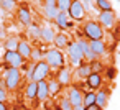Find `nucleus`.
I'll list each match as a JSON object with an SVG mask.
<instances>
[{
    "label": "nucleus",
    "instance_id": "obj_1",
    "mask_svg": "<svg viewBox=\"0 0 120 110\" xmlns=\"http://www.w3.org/2000/svg\"><path fill=\"white\" fill-rule=\"evenodd\" d=\"M82 35L86 36L87 41H95V40H104V28L100 26L99 22H86L82 25Z\"/></svg>",
    "mask_w": 120,
    "mask_h": 110
},
{
    "label": "nucleus",
    "instance_id": "obj_2",
    "mask_svg": "<svg viewBox=\"0 0 120 110\" xmlns=\"http://www.w3.org/2000/svg\"><path fill=\"white\" fill-rule=\"evenodd\" d=\"M22 81V71L17 67H8L4 72V82H5V89L7 90H15L18 89Z\"/></svg>",
    "mask_w": 120,
    "mask_h": 110
},
{
    "label": "nucleus",
    "instance_id": "obj_3",
    "mask_svg": "<svg viewBox=\"0 0 120 110\" xmlns=\"http://www.w3.org/2000/svg\"><path fill=\"white\" fill-rule=\"evenodd\" d=\"M45 61L49 67H54V69H59V67H64V62H66V58H64V53L53 48V49H48L45 53Z\"/></svg>",
    "mask_w": 120,
    "mask_h": 110
},
{
    "label": "nucleus",
    "instance_id": "obj_4",
    "mask_svg": "<svg viewBox=\"0 0 120 110\" xmlns=\"http://www.w3.org/2000/svg\"><path fill=\"white\" fill-rule=\"evenodd\" d=\"M66 51H68V56H69V61H71V64L72 66H81L86 59H84V54H82V51H81V48H79V44H77V41H69V44H68V48H66Z\"/></svg>",
    "mask_w": 120,
    "mask_h": 110
},
{
    "label": "nucleus",
    "instance_id": "obj_5",
    "mask_svg": "<svg viewBox=\"0 0 120 110\" xmlns=\"http://www.w3.org/2000/svg\"><path fill=\"white\" fill-rule=\"evenodd\" d=\"M66 13H68V17H69L71 20H74V22H82L84 17H86V8H84V5H82L81 0H72Z\"/></svg>",
    "mask_w": 120,
    "mask_h": 110
},
{
    "label": "nucleus",
    "instance_id": "obj_6",
    "mask_svg": "<svg viewBox=\"0 0 120 110\" xmlns=\"http://www.w3.org/2000/svg\"><path fill=\"white\" fill-rule=\"evenodd\" d=\"M49 72H51V67L46 64L45 59H41V61H38V62L33 64V81L35 82L46 81L48 76H49Z\"/></svg>",
    "mask_w": 120,
    "mask_h": 110
},
{
    "label": "nucleus",
    "instance_id": "obj_7",
    "mask_svg": "<svg viewBox=\"0 0 120 110\" xmlns=\"http://www.w3.org/2000/svg\"><path fill=\"white\" fill-rule=\"evenodd\" d=\"M25 61H26V59H23L17 51H5V54H4V62H5V66H8V67H17V69H20V67L25 64Z\"/></svg>",
    "mask_w": 120,
    "mask_h": 110
},
{
    "label": "nucleus",
    "instance_id": "obj_8",
    "mask_svg": "<svg viewBox=\"0 0 120 110\" xmlns=\"http://www.w3.org/2000/svg\"><path fill=\"white\" fill-rule=\"evenodd\" d=\"M17 17H18V22L23 25V26H30L33 23V18H31V12L28 8V5H20L18 10H17Z\"/></svg>",
    "mask_w": 120,
    "mask_h": 110
},
{
    "label": "nucleus",
    "instance_id": "obj_9",
    "mask_svg": "<svg viewBox=\"0 0 120 110\" xmlns=\"http://www.w3.org/2000/svg\"><path fill=\"white\" fill-rule=\"evenodd\" d=\"M82 92H81V89L79 87H69V90H68V100L71 102V105H72V108L74 107H82Z\"/></svg>",
    "mask_w": 120,
    "mask_h": 110
},
{
    "label": "nucleus",
    "instance_id": "obj_10",
    "mask_svg": "<svg viewBox=\"0 0 120 110\" xmlns=\"http://www.w3.org/2000/svg\"><path fill=\"white\" fill-rule=\"evenodd\" d=\"M99 23H100V26L112 28L115 25V15H113V12H100L99 13Z\"/></svg>",
    "mask_w": 120,
    "mask_h": 110
},
{
    "label": "nucleus",
    "instance_id": "obj_11",
    "mask_svg": "<svg viewBox=\"0 0 120 110\" xmlns=\"http://www.w3.org/2000/svg\"><path fill=\"white\" fill-rule=\"evenodd\" d=\"M77 44H79V48H81V51H82V54H84V59H89V62L99 59V58L90 51V46H89V41H87V40H79Z\"/></svg>",
    "mask_w": 120,
    "mask_h": 110
},
{
    "label": "nucleus",
    "instance_id": "obj_12",
    "mask_svg": "<svg viewBox=\"0 0 120 110\" xmlns=\"http://www.w3.org/2000/svg\"><path fill=\"white\" fill-rule=\"evenodd\" d=\"M71 69L69 67H59V71L56 72V81L64 87V85H68V84H71Z\"/></svg>",
    "mask_w": 120,
    "mask_h": 110
},
{
    "label": "nucleus",
    "instance_id": "obj_13",
    "mask_svg": "<svg viewBox=\"0 0 120 110\" xmlns=\"http://www.w3.org/2000/svg\"><path fill=\"white\" fill-rule=\"evenodd\" d=\"M86 85L89 87V90H99L100 87H102V76L100 74H95V72H92L87 79H86Z\"/></svg>",
    "mask_w": 120,
    "mask_h": 110
},
{
    "label": "nucleus",
    "instance_id": "obj_14",
    "mask_svg": "<svg viewBox=\"0 0 120 110\" xmlns=\"http://www.w3.org/2000/svg\"><path fill=\"white\" fill-rule=\"evenodd\" d=\"M89 46H90V51L99 58V56H104L107 53V44L104 43V40H95V41H89Z\"/></svg>",
    "mask_w": 120,
    "mask_h": 110
},
{
    "label": "nucleus",
    "instance_id": "obj_15",
    "mask_svg": "<svg viewBox=\"0 0 120 110\" xmlns=\"http://www.w3.org/2000/svg\"><path fill=\"white\" fill-rule=\"evenodd\" d=\"M31 49H33V46L28 43V41H25V40H22V41H18V46H17V53L23 58V59H30V54H31Z\"/></svg>",
    "mask_w": 120,
    "mask_h": 110
},
{
    "label": "nucleus",
    "instance_id": "obj_16",
    "mask_svg": "<svg viewBox=\"0 0 120 110\" xmlns=\"http://www.w3.org/2000/svg\"><path fill=\"white\" fill-rule=\"evenodd\" d=\"M45 13H46V17L51 18V20L56 18V15L59 13L58 7H56V0H45Z\"/></svg>",
    "mask_w": 120,
    "mask_h": 110
},
{
    "label": "nucleus",
    "instance_id": "obj_17",
    "mask_svg": "<svg viewBox=\"0 0 120 110\" xmlns=\"http://www.w3.org/2000/svg\"><path fill=\"white\" fill-rule=\"evenodd\" d=\"M53 43H54L56 49L61 51V49H66V48H68V44H69V38H68V35H66L64 31H63V33H56Z\"/></svg>",
    "mask_w": 120,
    "mask_h": 110
},
{
    "label": "nucleus",
    "instance_id": "obj_18",
    "mask_svg": "<svg viewBox=\"0 0 120 110\" xmlns=\"http://www.w3.org/2000/svg\"><path fill=\"white\" fill-rule=\"evenodd\" d=\"M109 102V90L107 89H99L95 92V105H99L100 108H104Z\"/></svg>",
    "mask_w": 120,
    "mask_h": 110
},
{
    "label": "nucleus",
    "instance_id": "obj_19",
    "mask_svg": "<svg viewBox=\"0 0 120 110\" xmlns=\"http://www.w3.org/2000/svg\"><path fill=\"white\" fill-rule=\"evenodd\" d=\"M49 97L48 92V81H40L38 82V90H36V99L38 100H46Z\"/></svg>",
    "mask_w": 120,
    "mask_h": 110
},
{
    "label": "nucleus",
    "instance_id": "obj_20",
    "mask_svg": "<svg viewBox=\"0 0 120 110\" xmlns=\"http://www.w3.org/2000/svg\"><path fill=\"white\" fill-rule=\"evenodd\" d=\"M54 22H56V26H58V28H59L61 31H64V30L68 28V23H69V17H68V13H64V12H59V13L56 15Z\"/></svg>",
    "mask_w": 120,
    "mask_h": 110
},
{
    "label": "nucleus",
    "instance_id": "obj_21",
    "mask_svg": "<svg viewBox=\"0 0 120 110\" xmlns=\"http://www.w3.org/2000/svg\"><path fill=\"white\" fill-rule=\"evenodd\" d=\"M36 90H38V82H35V81L28 82L26 87H25V95H26V99H28V100H35V99H36Z\"/></svg>",
    "mask_w": 120,
    "mask_h": 110
},
{
    "label": "nucleus",
    "instance_id": "obj_22",
    "mask_svg": "<svg viewBox=\"0 0 120 110\" xmlns=\"http://www.w3.org/2000/svg\"><path fill=\"white\" fill-rule=\"evenodd\" d=\"M54 36H56V33H54L53 28H49V26H43V28H41V36H40V38H41L45 43H53Z\"/></svg>",
    "mask_w": 120,
    "mask_h": 110
},
{
    "label": "nucleus",
    "instance_id": "obj_23",
    "mask_svg": "<svg viewBox=\"0 0 120 110\" xmlns=\"http://www.w3.org/2000/svg\"><path fill=\"white\" fill-rule=\"evenodd\" d=\"M90 74H92V71H90V64L89 62H82L81 66H77V77L87 79Z\"/></svg>",
    "mask_w": 120,
    "mask_h": 110
},
{
    "label": "nucleus",
    "instance_id": "obj_24",
    "mask_svg": "<svg viewBox=\"0 0 120 110\" xmlns=\"http://www.w3.org/2000/svg\"><path fill=\"white\" fill-rule=\"evenodd\" d=\"M94 103H95V92L87 90V92L82 95V107L87 108V107H90V105H94Z\"/></svg>",
    "mask_w": 120,
    "mask_h": 110
},
{
    "label": "nucleus",
    "instance_id": "obj_25",
    "mask_svg": "<svg viewBox=\"0 0 120 110\" xmlns=\"http://www.w3.org/2000/svg\"><path fill=\"white\" fill-rule=\"evenodd\" d=\"M61 89H63V85L56 79H49V82H48V92H49V95H58L61 92Z\"/></svg>",
    "mask_w": 120,
    "mask_h": 110
},
{
    "label": "nucleus",
    "instance_id": "obj_26",
    "mask_svg": "<svg viewBox=\"0 0 120 110\" xmlns=\"http://www.w3.org/2000/svg\"><path fill=\"white\" fill-rule=\"evenodd\" d=\"M95 7L100 12H113V8H112L109 0H95Z\"/></svg>",
    "mask_w": 120,
    "mask_h": 110
},
{
    "label": "nucleus",
    "instance_id": "obj_27",
    "mask_svg": "<svg viewBox=\"0 0 120 110\" xmlns=\"http://www.w3.org/2000/svg\"><path fill=\"white\" fill-rule=\"evenodd\" d=\"M5 51H17V46H18V40L17 38H8L5 40Z\"/></svg>",
    "mask_w": 120,
    "mask_h": 110
},
{
    "label": "nucleus",
    "instance_id": "obj_28",
    "mask_svg": "<svg viewBox=\"0 0 120 110\" xmlns=\"http://www.w3.org/2000/svg\"><path fill=\"white\" fill-rule=\"evenodd\" d=\"M28 31H30L31 38H35V40L41 36V26H38V25H35V23H31V25L28 26Z\"/></svg>",
    "mask_w": 120,
    "mask_h": 110
},
{
    "label": "nucleus",
    "instance_id": "obj_29",
    "mask_svg": "<svg viewBox=\"0 0 120 110\" xmlns=\"http://www.w3.org/2000/svg\"><path fill=\"white\" fill-rule=\"evenodd\" d=\"M30 59H31L33 62L41 61V59H43V51H41L40 48H33V49H31V54H30Z\"/></svg>",
    "mask_w": 120,
    "mask_h": 110
},
{
    "label": "nucleus",
    "instance_id": "obj_30",
    "mask_svg": "<svg viewBox=\"0 0 120 110\" xmlns=\"http://www.w3.org/2000/svg\"><path fill=\"white\" fill-rule=\"evenodd\" d=\"M17 2H13V0H0V7H2L5 12H12L17 5H15Z\"/></svg>",
    "mask_w": 120,
    "mask_h": 110
},
{
    "label": "nucleus",
    "instance_id": "obj_31",
    "mask_svg": "<svg viewBox=\"0 0 120 110\" xmlns=\"http://www.w3.org/2000/svg\"><path fill=\"white\" fill-rule=\"evenodd\" d=\"M71 2L72 0H56V7H58V10L59 12H68V8H69V5H71Z\"/></svg>",
    "mask_w": 120,
    "mask_h": 110
},
{
    "label": "nucleus",
    "instance_id": "obj_32",
    "mask_svg": "<svg viewBox=\"0 0 120 110\" xmlns=\"http://www.w3.org/2000/svg\"><path fill=\"white\" fill-rule=\"evenodd\" d=\"M89 64H90V71H92V72H95V74H100V71L104 69L99 59H97V61H92V62H89Z\"/></svg>",
    "mask_w": 120,
    "mask_h": 110
},
{
    "label": "nucleus",
    "instance_id": "obj_33",
    "mask_svg": "<svg viewBox=\"0 0 120 110\" xmlns=\"http://www.w3.org/2000/svg\"><path fill=\"white\" fill-rule=\"evenodd\" d=\"M59 108H61V110H72V105H71V102H69L68 99H61Z\"/></svg>",
    "mask_w": 120,
    "mask_h": 110
},
{
    "label": "nucleus",
    "instance_id": "obj_34",
    "mask_svg": "<svg viewBox=\"0 0 120 110\" xmlns=\"http://www.w3.org/2000/svg\"><path fill=\"white\" fill-rule=\"evenodd\" d=\"M8 99V90L5 87H0V102H7Z\"/></svg>",
    "mask_w": 120,
    "mask_h": 110
},
{
    "label": "nucleus",
    "instance_id": "obj_35",
    "mask_svg": "<svg viewBox=\"0 0 120 110\" xmlns=\"http://www.w3.org/2000/svg\"><path fill=\"white\" fill-rule=\"evenodd\" d=\"M105 72H107L105 76H107V79H109V81H112V79L115 77V74H117L115 67H107V69H105Z\"/></svg>",
    "mask_w": 120,
    "mask_h": 110
},
{
    "label": "nucleus",
    "instance_id": "obj_36",
    "mask_svg": "<svg viewBox=\"0 0 120 110\" xmlns=\"http://www.w3.org/2000/svg\"><path fill=\"white\" fill-rule=\"evenodd\" d=\"M86 110H104V108H100L99 105H95V103H94V105H90V107H87Z\"/></svg>",
    "mask_w": 120,
    "mask_h": 110
},
{
    "label": "nucleus",
    "instance_id": "obj_37",
    "mask_svg": "<svg viewBox=\"0 0 120 110\" xmlns=\"http://www.w3.org/2000/svg\"><path fill=\"white\" fill-rule=\"evenodd\" d=\"M0 110H8V108H7V103H5V102H0Z\"/></svg>",
    "mask_w": 120,
    "mask_h": 110
},
{
    "label": "nucleus",
    "instance_id": "obj_38",
    "mask_svg": "<svg viewBox=\"0 0 120 110\" xmlns=\"http://www.w3.org/2000/svg\"><path fill=\"white\" fill-rule=\"evenodd\" d=\"M82 4H90V2H94V0H81Z\"/></svg>",
    "mask_w": 120,
    "mask_h": 110
},
{
    "label": "nucleus",
    "instance_id": "obj_39",
    "mask_svg": "<svg viewBox=\"0 0 120 110\" xmlns=\"http://www.w3.org/2000/svg\"><path fill=\"white\" fill-rule=\"evenodd\" d=\"M72 110H86V108H84V107H74Z\"/></svg>",
    "mask_w": 120,
    "mask_h": 110
},
{
    "label": "nucleus",
    "instance_id": "obj_40",
    "mask_svg": "<svg viewBox=\"0 0 120 110\" xmlns=\"http://www.w3.org/2000/svg\"><path fill=\"white\" fill-rule=\"evenodd\" d=\"M13 2H17V0H13Z\"/></svg>",
    "mask_w": 120,
    "mask_h": 110
}]
</instances>
